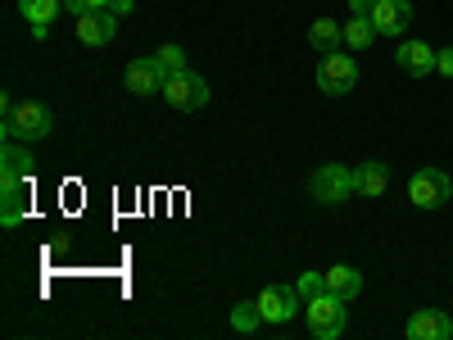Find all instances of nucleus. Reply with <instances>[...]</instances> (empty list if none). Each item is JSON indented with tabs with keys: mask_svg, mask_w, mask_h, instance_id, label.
<instances>
[{
	"mask_svg": "<svg viewBox=\"0 0 453 340\" xmlns=\"http://www.w3.org/2000/svg\"><path fill=\"white\" fill-rule=\"evenodd\" d=\"M50 128H55V113L46 104H36V100H23V104L5 109V141L32 145V141H46Z\"/></svg>",
	"mask_w": 453,
	"mask_h": 340,
	"instance_id": "nucleus-1",
	"label": "nucleus"
},
{
	"mask_svg": "<svg viewBox=\"0 0 453 340\" xmlns=\"http://www.w3.org/2000/svg\"><path fill=\"white\" fill-rule=\"evenodd\" d=\"M345 305L349 299H340V295H331V290H322V295H313V299H304V318H309V331L318 336V340H335L340 331H345Z\"/></svg>",
	"mask_w": 453,
	"mask_h": 340,
	"instance_id": "nucleus-2",
	"label": "nucleus"
},
{
	"mask_svg": "<svg viewBox=\"0 0 453 340\" xmlns=\"http://www.w3.org/2000/svg\"><path fill=\"white\" fill-rule=\"evenodd\" d=\"M164 100H168V109L196 113V109H204V104H209V82L200 78V73L181 68V73H173V78L164 82Z\"/></svg>",
	"mask_w": 453,
	"mask_h": 340,
	"instance_id": "nucleus-3",
	"label": "nucleus"
},
{
	"mask_svg": "<svg viewBox=\"0 0 453 340\" xmlns=\"http://www.w3.org/2000/svg\"><path fill=\"white\" fill-rule=\"evenodd\" d=\"M453 196V182L444 168H418L408 182V200L418 205V209H444Z\"/></svg>",
	"mask_w": 453,
	"mask_h": 340,
	"instance_id": "nucleus-4",
	"label": "nucleus"
},
{
	"mask_svg": "<svg viewBox=\"0 0 453 340\" xmlns=\"http://www.w3.org/2000/svg\"><path fill=\"white\" fill-rule=\"evenodd\" d=\"M354 82H358V64H354V55H345V50H326L322 64H318V87H322L326 96H345V91H354Z\"/></svg>",
	"mask_w": 453,
	"mask_h": 340,
	"instance_id": "nucleus-5",
	"label": "nucleus"
},
{
	"mask_svg": "<svg viewBox=\"0 0 453 340\" xmlns=\"http://www.w3.org/2000/svg\"><path fill=\"white\" fill-rule=\"evenodd\" d=\"M309 191H313V200H322V205H340V200L358 196V191H354V173H349L345 164H322V168L309 177Z\"/></svg>",
	"mask_w": 453,
	"mask_h": 340,
	"instance_id": "nucleus-6",
	"label": "nucleus"
},
{
	"mask_svg": "<svg viewBox=\"0 0 453 340\" xmlns=\"http://www.w3.org/2000/svg\"><path fill=\"white\" fill-rule=\"evenodd\" d=\"M299 305H304L299 286H263V290H258V313H263V322H290V318L299 313Z\"/></svg>",
	"mask_w": 453,
	"mask_h": 340,
	"instance_id": "nucleus-7",
	"label": "nucleus"
},
{
	"mask_svg": "<svg viewBox=\"0 0 453 340\" xmlns=\"http://www.w3.org/2000/svg\"><path fill=\"white\" fill-rule=\"evenodd\" d=\"M408 23H412V5H408V0H376L372 27L381 32V36H403Z\"/></svg>",
	"mask_w": 453,
	"mask_h": 340,
	"instance_id": "nucleus-8",
	"label": "nucleus"
},
{
	"mask_svg": "<svg viewBox=\"0 0 453 340\" xmlns=\"http://www.w3.org/2000/svg\"><path fill=\"white\" fill-rule=\"evenodd\" d=\"M164 82H168V73H164V64H159L155 55L127 64V91H136V96H155V91H164Z\"/></svg>",
	"mask_w": 453,
	"mask_h": 340,
	"instance_id": "nucleus-9",
	"label": "nucleus"
},
{
	"mask_svg": "<svg viewBox=\"0 0 453 340\" xmlns=\"http://www.w3.org/2000/svg\"><path fill=\"white\" fill-rule=\"evenodd\" d=\"M113 32H119V14H109V10L78 14V42L82 46H109Z\"/></svg>",
	"mask_w": 453,
	"mask_h": 340,
	"instance_id": "nucleus-10",
	"label": "nucleus"
},
{
	"mask_svg": "<svg viewBox=\"0 0 453 340\" xmlns=\"http://www.w3.org/2000/svg\"><path fill=\"white\" fill-rule=\"evenodd\" d=\"M453 336V318L440 309H422L408 318V340H449Z\"/></svg>",
	"mask_w": 453,
	"mask_h": 340,
	"instance_id": "nucleus-11",
	"label": "nucleus"
},
{
	"mask_svg": "<svg viewBox=\"0 0 453 340\" xmlns=\"http://www.w3.org/2000/svg\"><path fill=\"white\" fill-rule=\"evenodd\" d=\"M386 186H390V168H386L381 159H363V164L354 168V191H358V196L376 200V196H386Z\"/></svg>",
	"mask_w": 453,
	"mask_h": 340,
	"instance_id": "nucleus-12",
	"label": "nucleus"
},
{
	"mask_svg": "<svg viewBox=\"0 0 453 340\" xmlns=\"http://www.w3.org/2000/svg\"><path fill=\"white\" fill-rule=\"evenodd\" d=\"M27 213V177H10L0 182V222L14 227Z\"/></svg>",
	"mask_w": 453,
	"mask_h": 340,
	"instance_id": "nucleus-13",
	"label": "nucleus"
},
{
	"mask_svg": "<svg viewBox=\"0 0 453 340\" xmlns=\"http://www.w3.org/2000/svg\"><path fill=\"white\" fill-rule=\"evenodd\" d=\"M395 59H399V68L408 73V78H426V73H435V50L426 42H403L395 50Z\"/></svg>",
	"mask_w": 453,
	"mask_h": 340,
	"instance_id": "nucleus-14",
	"label": "nucleus"
},
{
	"mask_svg": "<svg viewBox=\"0 0 453 340\" xmlns=\"http://www.w3.org/2000/svg\"><path fill=\"white\" fill-rule=\"evenodd\" d=\"M59 5H64V0H19V14L27 19V27H32V36H36V42H46L50 19L59 14Z\"/></svg>",
	"mask_w": 453,
	"mask_h": 340,
	"instance_id": "nucleus-15",
	"label": "nucleus"
},
{
	"mask_svg": "<svg viewBox=\"0 0 453 340\" xmlns=\"http://www.w3.org/2000/svg\"><path fill=\"white\" fill-rule=\"evenodd\" d=\"M10 177H32V150L23 141H5V150H0V182Z\"/></svg>",
	"mask_w": 453,
	"mask_h": 340,
	"instance_id": "nucleus-16",
	"label": "nucleus"
},
{
	"mask_svg": "<svg viewBox=\"0 0 453 340\" xmlns=\"http://www.w3.org/2000/svg\"><path fill=\"white\" fill-rule=\"evenodd\" d=\"M326 290L340 295V299H354V295L363 290L358 268H349V263H335V268H326Z\"/></svg>",
	"mask_w": 453,
	"mask_h": 340,
	"instance_id": "nucleus-17",
	"label": "nucleus"
},
{
	"mask_svg": "<svg viewBox=\"0 0 453 340\" xmlns=\"http://www.w3.org/2000/svg\"><path fill=\"white\" fill-rule=\"evenodd\" d=\"M309 42H313V50H335L340 42H345V27H340V23H331V19H318L313 27H309Z\"/></svg>",
	"mask_w": 453,
	"mask_h": 340,
	"instance_id": "nucleus-18",
	"label": "nucleus"
},
{
	"mask_svg": "<svg viewBox=\"0 0 453 340\" xmlns=\"http://www.w3.org/2000/svg\"><path fill=\"white\" fill-rule=\"evenodd\" d=\"M372 36H376V27H372V19H363V14H354V19L345 23V46H349V50H367V46H372Z\"/></svg>",
	"mask_w": 453,
	"mask_h": 340,
	"instance_id": "nucleus-19",
	"label": "nucleus"
},
{
	"mask_svg": "<svg viewBox=\"0 0 453 340\" xmlns=\"http://www.w3.org/2000/svg\"><path fill=\"white\" fill-rule=\"evenodd\" d=\"M258 322H263L258 299H250V305H236V309H232V327H236V331H254Z\"/></svg>",
	"mask_w": 453,
	"mask_h": 340,
	"instance_id": "nucleus-20",
	"label": "nucleus"
},
{
	"mask_svg": "<svg viewBox=\"0 0 453 340\" xmlns=\"http://www.w3.org/2000/svg\"><path fill=\"white\" fill-rule=\"evenodd\" d=\"M155 59L164 64V73H168V78H173V73H181V68H186V50H181V46H164V50H159Z\"/></svg>",
	"mask_w": 453,
	"mask_h": 340,
	"instance_id": "nucleus-21",
	"label": "nucleus"
},
{
	"mask_svg": "<svg viewBox=\"0 0 453 340\" xmlns=\"http://www.w3.org/2000/svg\"><path fill=\"white\" fill-rule=\"evenodd\" d=\"M295 286H299V295H304V299H313V295H322V290H326V273H322V277H318V273H304Z\"/></svg>",
	"mask_w": 453,
	"mask_h": 340,
	"instance_id": "nucleus-22",
	"label": "nucleus"
},
{
	"mask_svg": "<svg viewBox=\"0 0 453 340\" xmlns=\"http://www.w3.org/2000/svg\"><path fill=\"white\" fill-rule=\"evenodd\" d=\"M64 10H73V14H91V10H109V0H64Z\"/></svg>",
	"mask_w": 453,
	"mask_h": 340,
	"instance_id": "nucleus-23",
	"label": "nucleus"
},
{
	"mask_svg": "<svg viewBox=\"0 0 453 340\" xmlns=\"http://www.w3.org/2000/svg\"><path fill=\"white\" fill-rule=\"evenodd\" d=\"M435 73H444V78H453V46L435 50Z\"/></svg>",
	"mask_w": 453,
	"mask_h": 340,
	"instance_id": "nucleus-24",
	"label": "nucleus"
},
{
	"mask_svg": "<svg viewBox=\"0 0 453 340\" xmlns=\"http://www.w3.org/2000/svg\"><path fill=\"white\" fill-rule=\"evenodd\" d=\"M349 10H354V14H363V19H372V10H376V0H349Z\"/></svg>",
	"mask_w": 453,
	"mask_h": 340,
	"instance_id": "nucleus-25",
	"label": "nucleus"
},
{
	"mask_svg": "<svg viewBox=\"0 0 453 340\" xmlns=\"http://www.w3.org/2000/svg\"><path fill=\"white\" fill-rule=\"evenodd\" d=\"M132 10V0H109V14H127Z\"/></svg>",
	"mask_w": 453,
	"mask_h": 340,
	"instance_id": "nucleus-26",
	"label": "nucleus"
}]
</instances>
